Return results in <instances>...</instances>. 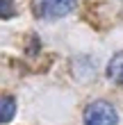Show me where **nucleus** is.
Instances as JSON below:
<instances>
[{
	"instance_id": "obj_4",
	"label": "nucleus",
	"mask_w": 123,
	"mask_h": 125,
	"mask_svg": "<svg viewBox=\"0 0 123 125\" xmlns=\"http://www.w3.org/2000/svg\"><path fill=\"white\" fill-rule=\"evenodd\" d=\"M16 114V100L11 95H2L0 98V123H9Z\"/></svg>"
},
{
	"instance_id": "obj_1",
	"label": "nucleus",
	"mask_w": 123,
	"mask_h": 125,
	"mask_svg": "<svg viewBox=\"0 0 123 125\" xmlns=\"http://www.w3.org/2000/svg\"><path fill=\"white\" fill-rule=\"evenodd\" d=\"M78 0H32V14L41 21H57L75 9Z\"/></svg>"
},
{
	"instance_id": "obj_3",
	"label": "nucleus",
	"mask_w": 123,
	"mask_h": 125,
	"mask_svg": "<svg viewBox=\"0 0 123 125\" xmlns=\"http://www.w3.org/2000/svg\"><path fill=\"white\" fill-rule=\"evenodd\" d=\"M105 73H107V80H110V82L123 86V52H116V55L110 59Z\"/></svg>"
},
{
	"instance_id": "obj_2",
	"label": "nucleus",
	"mask_w": 123,
	"mask_h": 125,
	"mask_svg": "<svg viewBox=\"0 0 123 125\" xmlns=\"http://www.w3.org/2000/svg\"><path fill=\"white\" fill-rule=\"evenodd\" d=\"M82 121H84V125H119V114L112 102L93 100L84 107Z\"/></svg>"
},
{
	"instance_id": "obj_5",
	"label": "nucleus",
	"mask_w": 123,
	"mask_h": 125,
	"mask_svg": "<svg viewBox=\"0 0 123 125\" xmlns=\"http://www.w3.org/2000/svg\"><path fill=\"white\" fill-rule=\"evenodd\" d=\"M11 16H16L14 0H0V18H11Z\"/></svg>"
}]
</instances>
